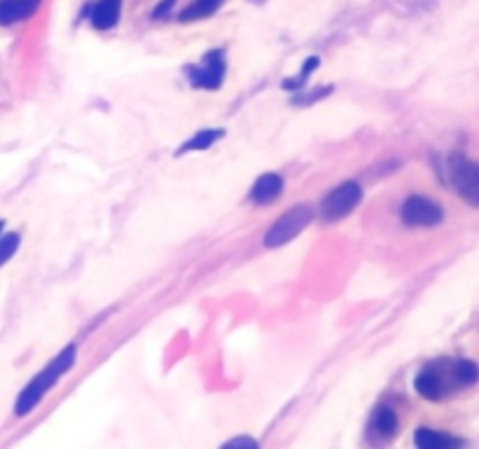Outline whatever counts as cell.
<instances>
[{
	"label": "cell",
	"instance_id": "13",
	"mask_svg": "<svg viewBox=\"0 0 479 449\" xmlns=\"http://www.w3.org/2000/svg\"><path fill=\"white\" fill-rule=\"evenodd\" d=\"M222 129H204V132L195 133L192 139L185 143L183 148H178V155H185V152H195V150H206L211 148L218 139H222Z\"/></svg>",
	"mask_w": 479,
	"mask_h": 449
},
{
	"label": "cell",
	"instance_id": "1",
	"mask_svg": "<svg viewBox=\"0 0 479 449\" xmlns=\"http://www.w3.org/2000/svg\"><path fill=\"white\" fill-rule=\"evenodd\" d=\"M76 347L70 344V347H66L61 351V354L54 358V363H52L50 367H44L43 373L36 377V380L31 381V384L26 386L24 391L20 393V400H17V407H14V412L20 414V417H26L28 412H33V407L38 405L40 400H43V396L47 391H50L52 386L57 384L59 377H61L66 370H70L73 367V363H76Z\"/></svg>",
	"mask_w": 479,
	"mask_h": 449
},
{
	"label": "cell",
	"instance_id": "18",
	"mask_svg": "<svg viewBox=\"0 0 479 449\" xmlns=\"http://www.w3.org/2000/svg\"><path fill=\"white\" fill-rule=\"evenodd\" d=\"M225 447H248V449H258L259 443L252 440V437H234L229 443H225Z\"/></svg>",
	"mask_w": 479,
	"mask_h": 449
},
{
	"label": "cell",
	"instance_id": "15",
	"mask_svg": "<svg viewBox=\"0 0 479 449\" xmlns=\"http://www.w3.org/2000/svg\"><path fill=\"white\" fill-rule=\"evenodd\" d=\"M454 370V381L459 386H473L477 381V365L470 361H459L451 365Z\"/></svg>",
	"mask_w": 479,
	"mask_h": 449
},
{
	"label": "cell",
	"instance_id": "9",
	"mask_svg": "<svg viewBox=\"0 0 479 449\" xmlns=\"http://www.w3.org/2000/svg\"><path fill=\"white\" fill-rule=\"evenodd\" d=\"M283 192V178L278 173H265L255 180L251 190V199L255 204H269L274 199H278Z\"/></svg>",
	"mask_w": 479,
	"mask_h": 449
},
{
	"label": "cell",
	"instance_id": "8",
	"mask_svg": "<svg viewBox=\"0 0 479 449\" xmlns=\"http://www.w3.org/2000/svg\"><path fill=\"white\" fill-rule=\"evenodd\" d=\"M40 7V0H0V26L17 24L31 17Z\"/></svg>",
	"mask_w": 479,
	"mask_h": 449
},
{
	"label": "cell",
	"instance_id": "12",
	"mask_svg": "<svg viewBox=\"0 0 479 449\" xmlns=\"http://www.w3.org/2000/svg\"><path fill=\"white\" fill-rule=\"evenodd\" d=\"M372 429L377 430L384 440H391L397 433V414L391 407H381V410H377V414H374Z\"/></svg>",
	"mask_w": 479,
	"mask_h": 449
},
{
	"label": "cell",
	"instance_id": "10",
	"mask_svg": "<svg viewBox=\"0 0 479 449\" xmlns=\"http://www.w3.org/2000/svg\"><path fill=\"white\" fill-rule=\"evenodd\" d=\"M120 10L122 0H99V5L94 7V14H92V24L99 31H108L120 20Z\"/></svg>",
	"mask_w": 479,
	"mask_h": 449
},
{
	"label": "cell",
	"instance_id": "14",
	"mask_svg": "<svg viewBox=\"0 0 479 449\" xmlns=\"http://www.w3.org/2000/svg\"><path fill=\"white\" fill-rule=\"evenodd\" d=\"M220 5L222 0H195L188 10L180 12V21H196L204 20V17H211Z\"/></svg>",
	"mask_w": 479,
	"mask_h": 449
},
{
	"label": "cell",
	"instance_id": "16",
	"mask_svg": "<svg viewBox=\"0 0 479 449\" xmlns=\"http://www.w3.org/2000/svg\"><path fill=\"white\" fill-rule=\"evenodd\" d=\"M17 248H20V235H7L0 239V267L17 253Z\"/></svg>",
	"mask_w": 479,
	"mask_h": 449
},
{
	"label": "cell",
	"instance_id": "19",
	"mask_svg": "<svg viewBox=\"0 0 479 449\" xmlns=\"http://www.w3.org/2000/svg\"><path fill=\"white\" fill-rule=\"evenodd\" d=\"M171 5H173V0H166L164 5H159L157 10H155V17H162V14L169 12V7H171Z\"/></svg>",
	"mask_w": 479,
	"mask_h": 449
},
{
	"label": "cell",
	"instance_id": "6",
	"mask_svg": "<svg viewBox=\"0 0 479 449\" xmlns=\"http://www.w3.org/2000/svg\"><path fill=\"white\" fill-rule=\"evenodd\" d=\"M400 218L407 228H435L442 220V209L428 196H410L400 209Z\"/></svg>",
	"mask_w": 479,
	"mask_h": 449
},
{
	"label": "cell",
	"instance_id": "7",
	"mask_svg": "<svg viewBox=\"0 0 479 449\" xmlns=\"http://www.w3.org/2000/svg\"><path fill=\"white\" fill-rule=\"evenodd\" d=\"M189 80L195 87L204 89H218L222 84V77H225V59H222V52H209L206 54V64L202 68H189Z\"/></svg>",
	"mask_w": 479,
	"mask_h": 449
},
{
	"label": "cell",
	"instance_id": "3",
	"mask_svg": "<svg viewBox=\"0 0 479 449\" xmlns=\"http://www.w3.org/2000/svg\"><path fill=\"white\" fill-rule=\"evenodd\" d=\"M449 180L456 188L467 204L477 206L479 204V169L473 159H467L466 155H451L449 157Z\"/></svg>",
	"mask_w": 479,
	"mask_h": 449
},
{
	"label": "cell",
	"instance_id": "20",
	"mask_svg": "<svg viewBox=\"0 0 479 449\" xmlns=\"http://www.w3.org/2000/svg\"><path fill=\"white\" fill-rule=\"evenodd\" d=\"M3 225H5V222H3V220H0V232H3Z\"/></svg>",
	"mask_w": 479,
	"mask_h": 449
},
{
	"label": "cell",
	"instance_id": "17",
	"mask_svg": "<svg viewBox=\"0 0 479 449\" xmlns=\"http://www.w3.org/2000/svg\"><path fill=\"white\" fill-rule=\"evenodd\" d=\"M315 66H318V59H315V57L307 59V61H304L302 73H299V77H297V80H285L283 87L285 89H299L304 83H307V77H309V73L315 68Z\"/></svg>",
	"mask_w": 479,
	"mask_h": 449
},
{
	"label": "cell",
	"instance_id": "5",
	"mask_svg": "<svg viewBox=\"0 0 479 449\" xmlns=\"http://www.w3.org/2000/svg\"><path fill=\"white\" fill-rule=\"evenodd\" d=\"M360 199H363V190H360L358 183H341L337 190H332L323 199L321 215L330 222L341 220L348 213H354Z\"/></svg>",
	"mask_w": 479,
	"mask_h": 449
},
{
	"label": "cell",
	"instance_id": "11",
	"mask_svg": "<svg viewBox=\"0 0 479 449\" xmlns=\"http://www.w3.org/2000/svg\"><path fill=\"white\" fill-rule=\"evenodd\" d=\"M414 443L421 449H454L463 445L460 440H456V437L444 436V433H437V430L430 429H419L417 433H414Z\"/></svg>",
	"mask_w": 479,
	"mask_h": 449
},
{
	"label": "cell",
	"instance_id": "4",
	"mask_svg": "<svg viewBox=\"0 0 479 449\" xmlns=\"http://www.w3.org/2000/svg\"><path fill=\"white\" fill-rule=\"evenodd\" d=\"M454 363H433V365L423 367L421 373L414 380V389L421 398L426 400H442V396L449 391V380H454ZM456 384V381H454Z\"/></svg>",
	"mask_w": 479,
	"mask_h": 449
},
{
	"label": "cell",
	"instance_id": "2",
	"mask_svg": "<svg viewBox=\"0 0 479 449\" xmlns=\"http://www.w3.org/2000/svg\"><path fill=\"white\" fill-rule=\"evenodd\" d=\"M311 218H314V211H311L309 204H299V206L291 209L288 213L281 215V218L271 225L269 232H267V237H265V246L267 248L285 246L288 241L295 239L299 232L307 229Z\"/></svg>",
	"mask_w": 479,
	"mask_h": 449
}]
</instances>
